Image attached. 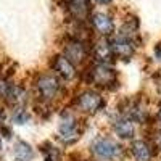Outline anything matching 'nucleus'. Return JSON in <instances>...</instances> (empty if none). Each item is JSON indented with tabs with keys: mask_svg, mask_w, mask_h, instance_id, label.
<instances>
[{
	"mask_svg": "<svg viewBox=\"0 0 161 161\" xmlns=\"http://www.w3.org/2000/svg\"><path fill=\"white\" fill-rule=\"evenodd\" d=\"M74 103L77 106V110L82 111V113H97L98 110L103 108V105H105L103 97L97 90H90V89L77 93Z\"/></svg>",
	"mask_w": 161,
	"mask_h": 161,
	"instance_id": "f257e3e1",
	"label": "nucleus"
},
{
	"mask_svg": "<svg viewBox=\"0 0 161 161\" xmlns=\"http://www.w3.org/2000/svg\"><path fill=\"white\" fill-rule=\"evenodd\" d=\"M89 80L100 87H108L110 84H116V73L105 63H98L89 71Z\"/></svg>",
	"mask_w": 161,
	"mask_h": 161,
	"instance_id": "f03ea898",
	"label": "nucleus"
},
{
	"mask_svg": "<svg viewBox=\"0 0 161 161\" xmlns=\"http://www.w3.org/2000/svg\"><path fill=\"white\" fill-rule=\"evenodd\" d=\"M36 87H37V92H39L40 98H44V100L55 98L58 95L60 89H61L58 79L53 76V74H42V76L37 79Z\"/></svg>",
	"mask_w": 161,
	"mask_h": 161,
	"instance_id": "7ed1b4c3",
	"label": "nucleus"
},
{
	"mask_svg": "<svg viewBox=\"0 0 161 161\" xmlns=\"http://www.w3.org/2000/svg\"><path fill=\"white\" fill-rule=\"evenodd\" d=\"M92 152L95 156L102 158V159H113L119 155L121 152V147L113 142L111 139H106V137H102V139H97L92 145Z\"/></svg>",
	"mask_w": 161,
	"mask_h": 161,
	"instance_id": "20e7f679",
	"label": "nucleus"
},
{
	"mask_svg": "<svg viewBox=\"0 0 161 161\" xmlns=\"http://www.w3.org/2000/svg\"><path fill=\"white\" fill-rule=\"evenodd\" d=\"M64 57L68 58L73 64H79L87 58V47L80 39L73 37L64 45Z\"/></svg>",
	"mask_w": 161,
	"mask_h": 161,
	"instance_id": "39448f33",
	"label": "nucleus"
},
{
	"mask_svg": "<svg viewBox=\"0 0 161 161\" xmlns=\"http://www.w3.org/2000/svg\"><path fill=\"white\" fill-rule=\"evenodd\" d=\"M58 132H60V137H61V140L63 142H66V143H73V142H76L77 139H79V136H80V126H79V121L77 119H74L73 116H64L63 119H61V123H60V129H58Z\"/></svg>",
	"mask_w": 161,
	"mask_h": 161,
	"instance_id": "423d86ee",
	"label": "nucleus"
},
{
	"mask_svg": "<svg viewBox=\"0 0 161 161\" xmlns=\"http://www.w3.org/2000/svg\"><path fill=\"white\" fill-rule=\"evenodd\" d=\"M111 48H113V55L121 57V58H130L132 53H134V42H132V37L130 36H124V34H119L118 37H114L111 40Z\"/></svg>",
	"mask_w": 161,
	"mask_h": 161,
	"instance_id": "0eeeda50",
	"label": "nucleus"
},
{
	"mask_svg": "<svg viewBox=\"0 0 161 161\" xmlns=\"http://www.w3.org/2000/svg\"><path fill=\"white\" fill-rule=\"evenodd\" d=\"M52 69L64 80H71L76 77V66L64 55H57L52 60Z\"/></svg>",
	"mask_w": 161,
	"mask_h": 161,
	"instance_id": "6e6552de",
	"label": "nucleus"
},
{
	"mask_svg": "<svg viewBox=\"0 0 161 161\" xmlns=\"http://www.w3.org/2000/svg\"><path fill=\"white\" fill-rule=\"evenodd\" d=\"M90 21H92L93 29L102 36H108L114 29V23H113L111 16H108L106 13H93Z\"/></svg>",
	"mask_w": 161,
	"mask_h": 161,
	"instance_id": "1a4fd4ad",
	"label": "nucleus"
},
{
	"mask_svg": "<svg viewBox=\"0 0 161 161\" xmlns=\"http://www.w3.org/2000/svg\"><path fill=\"white\" fill-rule=\"evenodd\" d=\"M130 153L136 161H152L153 150L152 145L147 143L145 140H136L130 143Z\"/></svg>",
	"mask_w": 161,
	"mask_h": 161,
	"instance_id": "9d476101",
	"label": "nucleus"
},
{
	"mask_svg": "<svg viewBox=\"0 0 161 161\" xmlns=\"http://www.w3.org/2000/svg\"><path fill=\"white\" fill-rule=\"evenodd\" d=\"M93 55H95V58H97L100 63H105V64H106V60H110L111 57H114L110 40L100 39L98 42L93 45Z\"/></svg>",
	"mask_w": 161,
	"mask_h": 161,
	"instance_id": "9b49d317",
	"label": "nucleus"
},
{
	"mask_svg": "<svg viewBox=\"0 0 161 161\" xmlns=\"http://www.w3.org/2000/svg\"><path fill=\"white\" fill-rule=\"evenodd\" d=\"M113 130L121 139H132L134 137V124L130 119H118L113 124Z\"/></svg>",
	"mask_w": 161,
	"mask_h": 161,
	"instance_id": "f8f14e48",
	"label": "nucleus"
},
{
	"mask_svg": "<svg viewBox=\"0 0 161 161\" xmlns=\"http://www.w3.org/2000/svg\"><path fill=\"white\" fill-rule=\"evenodd\" d=\"M13 155H15L16 161H31L34 158V152L31 148L29 143H26L23 140L15 143V148H13Z\"/></svg>",
	"mask_w": 161,
	"mask_h": 161,
	"instance_id": "ddd939ff",
	"label": "nucleus"
},
{
	"mask_svg": "<svg viewBox=\"0 0 161 161\" xmlns=\"http://www.w3.org/2000/svg\"><path fill=\"white\" fill-rule=\"evenodd\" d=\"M44 155H45V161H61L60 158V152L55 148V147L48 145V148H42Z\"/></svg>",
	"mask_w": 161,
	"mask_h": 161,
	"instance_id": "4468645a",
	"label": "nucleus"
},
{
	"mask_svg": "<svg viewBox=\"0 0 161 161\" xmlns=\"http://www.w3.org/2000/svg\"><path fill=\"white\" fill-rule=\"evenodd\" d=\"M155 55H156V58L161 61V44H158V45L155 47Z\"/></svg>",
	"mask_w": 161,
	"mask_h": 161,
	"instance_id": "2eb2a0df",
	"label": "nucleus"
},
{
	"mask_svg": "<svg viewBox=\"0 0 161 161\" xmlns=\"http://www.w3.org/2000/svg\"><path fill=\"white\" fill-rule=\"evenodd\" d=\"M5 124V113H3V110L0 108V126H3Z\"/></svg>",
	"mask_w": 161,
	"mask_h": 161,
	"instance_id": "dca6fc26",
	"label": "nucleus"
},
{
	"mask_svg": "<svg viewBox=\"0 0 161 161\" xmlns=\"http://www.w3.org/2000/svg\"><path fill=\"white\" fill-rule=\"evenodd\" d=\"M97 3H100V5H106V3H110L111 0H95Z\"/></svg>",
	"mask_w": 161,
	"mask_h": 161,
	"instance_id": "f3484780",
	"label": "nucleus"
},
{
	"mask_svg": "<svg viewBox=\"0 0 161 161\" xmlns=\"http://www.w3.org/2000/svg\"><path fill=\"white\" fill-rule=\"evenodd\" d=\"M158 124H159V129H161V108L158 111Z\"/></svg>",
	"mask_w": 161,
	"mask_h": 161,
	"instance_id": "a211bd4d",
	"label": "nucleus"
},
{
	"mask_svg": "<svg viewBox=\"0 0 161 161\" xmlns=\"http://www.w3.org/2000/svg\"><path fill=\"white\" fill-rule=\"evenodd\" d=\"M0 150H2V139H0Z\"/></svg>",
	"mask_w": 161,
	"mask_h": 161,
	"instance_id": "6ab92c4d",
	"label": "nucleus"
}]
</instances>
